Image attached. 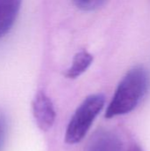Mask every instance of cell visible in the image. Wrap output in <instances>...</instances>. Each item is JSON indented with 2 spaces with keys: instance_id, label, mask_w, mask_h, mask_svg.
<instances>
[{
  "instance_id": "1",
  "label": "cell",
  "mask_w": 150,
  "mask_h": 151,
  "mask_svg": "<svg viewBox=\"0 0 150 151\" xmlns=\"http://www.w3.org/2000/svg\"><path fill=\"white\" fill-rule=\"evenodd\" d=\"M150 77L142 66L132 68L121 80L109 104L105 118L112 119L133 111L149 89Z\"/></svg>"
},
{
  "instance_id": "2",
  "label": "cell",
  "mask_w": 150,
  "mask_h": 151,
  "mask_svg": "<svg viewBox=\"0 0 150 151\" xmlns=\"http://www.w3.org/2000/svg\"><path fill=\"white\" fill-rule=\"evenodd\" d=\"M105 97L103 94H94L88 96L77 108L66 127L65 141L68 144L81 142L90 129L93 122L103 110Z\"/></svg>"
},
{
  "instance_id": "3",
  "label": "cell",
  "mask_w": 150,
  "mask_h": 151,
  "mask_svg": "<svg viewBox=\"0 0 150 151\" xmlns=\"http://www.w3.org/2000/svg\"><path fill=\"white\" fill-rule=\"evenodd\" d=\"M32 111L37 127L42 132H48L54 125L56 111L50 97L42 91H39L32 102Z\"/></svg>"
},
{
  "instance_id": "4",
  "label": "cell",
  "mask_w": 150,
  "mask_h": 151,
  "mask_svg": "<svg viewBox=\"0 0 150 151\" xmlns=\"http://www.w3.org/2000/svg\"><path fill=\"white\" fill-rule=\"evenodd\" d=\"M123 143L118 135L110 130L96 131L88 140L84 151H122Z\"/></svg>"
},
{
  "instance_id": "5",
  "label": "cell",
  "mask_w": 150,
  "mask_h": 151,
  "mask_svg": "<svg viewBox=\"0 0 150 151\" xmlns=\"http://www.w3.org/2000/svg\"><path fill=\"white\" fill-rule=\"evenodd\" d=\"M22 0H0V39L13 27Z\"/></svg>"
},
{
  "instance_id": "6",
  "label": "cell",
  "mask_w": 150,
  "mask_h": 151,
  "mask_svg": "<svg viewBox=\"0 0 150 151\" xmlns=\"http://www.w3.org/2000/svg\"><path fill=\"white\" fill-rule=\"evenodd\" d=\"M94 57L86 50L75 54L71 66L65 71V76L68 79H76L84 73L91 65Z\"/></svg>"
},
{
  "instance_id": "7",
  "label": "cell",
  "mask_w": 150,
  "mask_h": 151,
  "mask_svg": "<svg viewBox=\"0 0 150 151\" xmlns=\"http://www.w3.org/2000/svg\"><path fill=\"white\" fill-rule=\"evenodd\" d=\"M107 0H73L74 4L85 12L95 11L104 4Z\"/></svg>"
},
{
  "instance_id": "8",
  "label": "cell",
  "mask_w": 150,
  "mask_h": 151,
  "mask_svg": "<svg viewBox=\"0 0 150 151\" xmlns=\"http://www.w3.org/2000/svg\"><path fill=\"white\" fill-rule=\"evenodd\" d=\"M6 132H7L6 119L2 114H0V151H2L3 147L4 145Z\"/></svg>"
},
{
  "instance_id": "9",
  "label": "cell",
  "mask_w": 150,
  "mask_h": 151,
  "mask_svg": "<svg viewBox=\"0 0 150 151\" xmlns=\"http://www.w3.org/2000/svg\"><path fill=\"white\" fill-rule=\"evenodd\" d=\"M128 151H143L141 150V148L138 145H133L130 148V150Z\"/></svg>"
}]
</instances>
